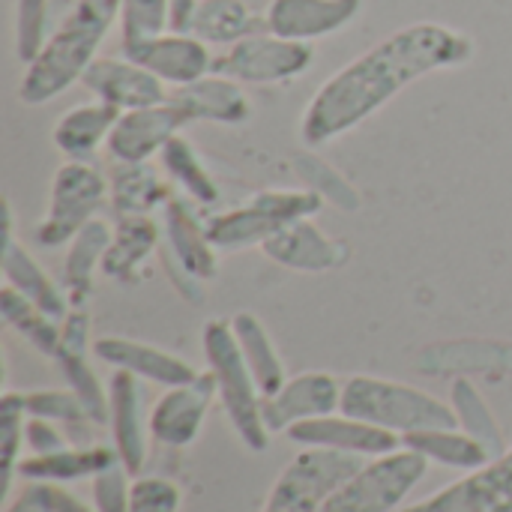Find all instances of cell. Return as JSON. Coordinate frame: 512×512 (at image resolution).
Here are the masks:
<instances>
[{
  "mask_svg": "<svg viewBox=\"0 0 512 512\" xmlns=\"http://www.w3.org/2000/svg\"><path fill=\"white\" fill-rule=\"evenodd\" d=\"M474 51L477 45L468 33L438 21L399 27L315 90L300 120L303 144L321 147L348 135L405 87L432 72L471 63Z\"/></svg>",
  "mask_w": 512,
  "mask_h": 512,
  "instance_id": "1",
  "label": "cell"
},
{
  "mask_svg": "<svg viewBox=\"0 0 512 512\" xmlns=\"http://www.w3.org/2000/svg\"><path fill=\"white\" fill-rule=\"evenodd\" d=\"M117 18L120 0H75L39 54L24 66L18 99L24 105H45L63 96L96 60V51Z\"/></svg>",
  "mask_w": 512,
  "mask_h": 512,
  "instance_id": "2",
  "label": "cell"
},
{
  "mask_svg": "<svg viewBox=\"0 0 512 512\" xmlns=\"http://www.w3.org/2000/svg\"><path fill=\"white\" fill-rule=\"evenodd\" d=\"M339 411L354 420L396 432V435L459 426L453 405H444L441 399L417 387L387 381V378H372V375H354L342 384Z\"/></svg>",
  "mask_w": 512,
  "mask_h": 512,
  "instance_id": "3",
  "label": "cell"
},
{
  "mask_svg": "<svg viewBox=\"0 0 512 512\" xmlns=\"http://www.w3.org/2000/svg\"><path fill=\"white\" fill-rule=\"evenodd\" d=\"M204 357L216 378L219 402L237 432V438L252 450L264 453L270 447V429L264 423V396L246 366V357L240 351V342L231 330V321H207L204 324Z\"/></svg>",
  "mask_w": 512,
  "mask_h": 512,
  "instance_id": "4",
  "label": "cell"
},
{
  "mask_svg": "<svg viewBox=\"0 0 512 512\" xmlns=\"http://www.w3.org/2000/svg\"><path fill=\"white\" fill-rule=\"evenodd\" d=\"M324 207L321 192L312 189H264L252 195L246 207H234L207 219V237L216 249H252L264 246L276 231L291 222L312 219Z\"/></svg>",
  "mask_w": 512,
  "mask_h": 512,
  "instance_id": "5",
  "label": "cell"
},
{
  "mask_svg": "<svg viewBox=\"0 0 512 512\" xmlns=\"http://www.w3.org/2000/svg\"><path fill=\"white\" fill-rule=\"evenodd\" d=\"M426 471L429 459L408 447L378 456L345 480L318 512H393L417 489Z\"/></svg>",
  "mask_w": 512,
  "mask_h": 512,
  "instance_id": "6",
  "label": "cell"
},
{
  "mask_svg": "<svg viewBox=\"0 0 512 512\" xmlns=\"http://www.w3.org/2000/svg\"><path fill=\"white\" fill-rule=\"evenodd\" d=\"M363 465V456L303 447V453H297L273 483L261 512H318L321 504Z\"/></svg>",
  "mask_w": 512,
  "mask_h": 512,
  "instance_id": "7",
  "label": "cell"
},
{
  "mask_svg": "<svg viewBox=\"0 0 512 512\" xmlns=\"http://www.w3.org/2000/svg\"><path fill=\"white\" fill-rule=\"evenodd\" d=\"M108 201V180L90 162H63L51 180L48 213L36 225L39 246H66Z\"/></svg>",
  "mask_w": 512,
  "mask_h": 512,
  "instance_id": "8",
  "label": "cell"
},
{
  "mask_svg": "<svg viewBox=\"0 0 512 512\" xmlns=\"http://www.w3.org/2000/svg\"><path fill=\"white\" fill-rule=\"evenodd\" d=\"M315 48L309 42L282 39L270 30H258L213 60V72L240 84H285L309 72Z\"/></svg>",
  "mask_w": 512,
  "mask_h": 512,
  "instance_id": "9",
  "label": "cell"
},
{
  "mask_svg": "<svg viewBox=\"0 0 512 512\" xmlns=\"http://www.w3.org/2000/svg\"><path fill=\"white\" fill-rule=\"evenodd\" d=\"M399 512H512V447L453 486Z\"/></svg>",
  "mask_w": 512,
  "mask_h": 512,
  "instance_id": "10",
  "label": "cell"
},
{
  "mask_svg": "<svg viewBox=\"0 0 512 512\" xmlns=\"http://www.w3.org/2000/svg\"><path fill=\"white\" fill-rule=\"evenodd\" d=\"M285 435L297 447L336 450V453H351V456H363V459L390 456L402 447V435L387 432L372 423H363V420H354L342 411L315 417V420H303V423L291 426Z\"/></svg>",
  "mask_w": 512,
  "mask_h": 512,
  "instance_id": "11",
  "label": "cell"
},
{
  "mask_svg": "<svg viewBox=\"0 0 512 512\" xmlns=\"http://www.w3.org/2000/svg\"><path fill=\"white\" fill-rule=\"evenodd\" d=\"M81 84L105 105H114L117 111H135L168 102V84H162L150 69L135 63L132 57H96L87 72L81 75Z\"/></svg>",
  "mask_w": 512,
  "mask_h": 512,
  "instance_id": "12",
  "label": "cell"
},
{
  "mask_svg": "<svg viewBox=\"0 0 512 512\" xmlns=\"http://www.w3.org/2000/svg\"><path fill=\"white\" fill-rule=\"evenodd\" d=\"M216 378L207 369L192 384L171 387L150 411V435L165 447H189L198 441L207 411L216 399Z\"/></svg>",
  "mask_w": 512,
  "mask_h": 512,
  "instance_id": "13",
  "label": "cell"
},
{
  "mask_svg": "<svg viewBox=\"0 0 512 512\" xmlns=\"http://www.w3.org/2000/svg\"><path fill=\"white\" fill-rule=\"evenodd\" d=\"M126 57H132L135 63H141L144 69H150L162 84L174 87H186L204 75L213 72V51L207 42H201L195 33L186 30H168L150 42H141L129 51H120Z\"/></svg>",
  "mask_w": 512,
  "mask_h": 512,
  "instance_id": "14",
  "label": "cell"
},
{
  "mask_svg": "<svg viewBox=\"0 0 512 512\" xmlns=\"http://www.w3.org/2000/svg\"><path fill=\"white\" fill-rule=\"evenodd\" d=\"M342 384L327 372H303L282 384L279 393L264 399V423L270 432H288L291 426L327 414H339Z\"/></svg>",
  "mask_w": 512,
  "mask_h": 512,
  "instance_id": "15",
  "label": "cell"
},
{
  "mask_svg": "<svg viewBox=\"0 0 512 512\" xmlns=\"http://www.w3.org/2000/svg\"><path fill=\"white\" fill-rule=\"evenodd\" d=\"M363 9V0H270L264 27L282 39L315 42L345 30Z\"/></svg>",
  "mask_w": 512,
  "mask_h": 512,
  "instance_id": "16",
  "label": "cell"
},
{
  "mask_svg": "<svg viewBox=\"0 0 512 512\" xmlns=\"http://www.w3.org/2000/svg\"><path fill=\"white\" fill-rule=\"evenodd\" d=\"M183 126L189 123L171 102L123 111L105 147L114 162H150L174 135H180Z\"/></svg>",
  "mask_w": 512,
  "mask_h": 512,
  "instance_id": "17",
  "label": "cell"
},
{
  "mask_svg": "<svg viewBox=\"0 0 512 512\" xmlns=\"http://www.w3.org/2000/svg\"><path fill=\"white\" fill-rule=\"evenodd\" d=\"M87 351H93L90 345V321L84 315V309H72L63 321V333H60V348L54 354L69 390L81 399V405L87 408L90 420L96 426H105L111 420V402L108 393L102 390L93 366L87 363Z\"/></svg>",
  "mask_w": 512,
  "mask_h": 512,
  "instance_id": "18",
  "label": "cell"
},
{
  "mask_svg": "<svg viewBox=\"0 0 512 512\" xmlns=\"http://www.w3.org/2000/svg\"><path fill=\"white\" fill-rule=\"evenodd\" d=\"M168 102L186 117V123H219L240 126L252 117V102L240 81L210 72L186 87H174Z\"/></svg>",
  "mask_w": 512,
  "mask_h": 512,
  "instance_id": "19",
  "label": "cell"
},
{
  "mask_svg": "<svg viewBox=\"0 0 512 512\" xmlns=\"http://www.w3.org/2000/svg\"><path fill=\"white\" fill-rule=\"evenodd\" d=\"M108 402H111V435L114 450L123 462V468L132 477H141L144 459H147V432L150 417H144V393L135 375L114 369L108 384Z\"/></svg>",
  "mask_w": 512,
  "mask_h": 512,
  "instance_id": "20",
  "label": "cell"
},
{
  "mask_svg": "<svg viewBox=\"0 0 512 512\" xmlns=\"http://www.w3.org/2000/svg\"><path fill=\"white\" fill-rule=\"evenodd\" d=\"M93 354L102 363L135 375L138 381H150V384H159L165 390L192 384L198 378V372L186 360H180L177 354H168V351L153 348V345H141L135 339L102 336L93 342Z\"/></svg>",
  "mask_w": 512,
  "mask_h": 512,
  "instance_id": "21",
  "label": "cell"
},
{
  "mask_svg": "<svg viewBox=\"0 0 512 512\" xmlns=\"http://www.w3.org/2000/svg\"><path fill=\"white\" fill-rule=\"evenodd\" d=\"M162 210H165L162 219L165 246H159V252L168 255L180 270H186L198 282L216 279L219 258H216V246L207 237V225L198 222V216L183 198H171Z\"/></svg>",
  "mask_w": 512,
  "mask_h": 512,
  "instance_id": "22",
  "label": "cell"
},
{
  "mask_svg": "<svg viewBox=\"0 0 512 512\" xmlns=\"http://www.w3.org/2000/svg\"><path fill=\"white\" fill-rule=\"evenodd\" d=\"M0 267H3V285L15 288L21 297H27L33 306H39L48 318L54 321H66V315L72 312V303L66 297V291H60L48 273L33 261V255L15 240V231H12V207L6 204V222H3V258H0Z\"/></svg>",
  "mask_w": 512,
  "mask_h": 512,
  "instance_id": "23",
  "label": "cell"
},
{
  "mask_svg": "<svg viewBox=\"0 0 512 512\" xmlns=\"http://www.w3.org/2000/svg\"><path fill=\"white\" fill-rule=\"evenodd\" d=\"M261 249L273 264L297 273H327L345 261L342 243L330 240L312 219L285 225Z\"/></svg>",
  "mask_w": 512,
  "mask_h": 512,
  "instance_id": "24",
  "label": "cell"
},
{
  "mask_svg": "<svg viewBox=\"0 0 512 512\" xmlns=\"http://www.w3.org/2000/svg\"><path fill=\"white\" fill-rule=\"evenodd\" d=\"M123 111L114 105H105L99 99L75 105L63 111L51 129L54 147L69 159V162H90L102 144H108V135Z\"/></svg>",
  "mask_w": 512,
  "mask_h": 512,
  "instance_id": "25",
  "label": "cell"
},
{
  "mask_svg": "<svg viewBox=\"0 0 512 512\" xmlns=\"http://www.w3.org/2000/svg\"><path fill=\"white\" fill-rule=\"evenodd\" d=\"M159 252V225L150 216H120L102 258V273L114 282H135L141 264Z\"/></svg>",
  "mask_w": 512,
  "mask_h": 512,
  "instance_id": "26",
  "label": "cell"
},
{
  "mask_svg": "<svg viewBox=\"0 0 512 512\" xmlns=\"http://www.w3.org/2000/svg\"><path fill=\"white\" fill-rule=\"evenodd\" d=\"M114 462H120L114 447H102V444L66 447L60 453L21 459L18 474L33 483H75V480H93Z\"/></svg>",
  "mask_w": 512,
  "mask_h": 512,
  "instance_id": "27",
  "label": "cell"
},
{
  "mask_svg": "<svg viewBox=\"0 0 512 512\" xmlns=\"http://www.w3.org/2000/svg\"><path fill=\"white\" fill-rule=\"evenodd\" d=\"M168 201L171 192L150 162H114L108 177V204L117 216H150Z\"/></svg>",
  "mask_w": 512,
  "mask_h": 512,
  "instance_id": "28",
  "label": "cell"
},
{
  "mask_svg": "<svg viewBox=\"0 0 512 512\" xmlns=\"http://www.w3.org/2000/svg\"><path fill=\"white\" fill-rule=\"evenodd\" d=\"M111 225L102 219H90L72 240L63 258V291L72 303V309H81L93 294V276L96 267L102 270L105 249L111 243Z\"/></svg>",
  "mask_w": 512,
  "mask_h": 512,
  "instance_id": "29",
  "label": "cell"
},
{
  "mask_svg": "<svg viewBox=\"0 0 512 512\" xmlns=\"http://www.w3.org/2000/svg\"><path fill=\"white\" fill-rule=\"evenodd\" d=\"M258 30H267L264 15H255L243 0H201L189 24V33H195L201 42L225 48Z\"/></svg>",
  "mask_w": 512,
  "mask_h": 512,
  "instance_id": "30",
  "label": "cell"
},
{
  "mask_svg": "<svg viewBox=\"0 0 512 512\" xmlns=\"http://www.w3.org/2000/svg\"><path fill=\"white\" fill-rule=\"evenodd\" d=\"M402 447L420 453L423 459L444 465V468H456V471H477L486 462H492L489 450L471 438L465 429H420V432H408L402 435Z\"/></svg>",
  "mask_w": 512,
  "mask_h": 512,
  "instance_id": "31",
  "label": "cell"
},
{
  "mask_svg": "<svg viewBox=\"0 0 512 512\" xmlns=\"http://www.w3.org/2000/svg\"><path fill=\"white\" fill-rule=\"evenodd\" d=\"M231 330H234V336L240 342V351L246 357V366H249L261 396L267 399V396L279 393L288 378H285L282 357H279L270 333L264 330V324L252 312H237L231 318Z\"/></svg>",
  "mask_w": 512,
  "mask_h": 512,
  "instance_id": "32",
  "label": "cell"
},
{
  "mask_svg": "<svg viewBox=\"0 0 512 512\" xmlns=\"http://www.w3.org/2000/svg\"><path fill=\"white\" fill-rule=\"evenodd\" d=\"M0 315H3V324L18 330L39 354H45V357L57 354L63 324L48 318L39 306H33L27 297H21L9 285H3V291H0Z\"/></svg>",
  "mask_w": 512,
  "mask_h": 512,
  "instance_id": "33",
  "label": "cell"
},
{
  "mask_svg": "<svg viewBox=\"0 0 512 512\" xmlns=\"http://www.w3.org/2000/svg\"><path fill=\"white\" fill-rule=\"evenodd\" d=\"M159 159H162V168L168 171V177H171L195 204H216V201H219V186H216V180L210 177V171H207V165L201 162V156H198V150H195L192 141H186L183 135H174V138L162 147Z\"/></svg>",
  "mask_w": 512,
  "mask_h": 512,
  "instance_id": "34",
  "label": "cell"
},
{
  "mask_svg": "<svg viewBox=\"0 0 512 512\" xmlns=\"http://www.w3.org/2000/svg\"><path fill=\"white\" fill-rule=\"evenodd\" d=\"M450 405H453V411H456L459 426H462L471 438H477V441L489 450L492 459L507 453V450H504V435H501V429H498L495 414L489 411L486 399L477 393V387H474L468 378H456V381H453Z\"/></svg>",
  "mask_w": 512,
  "mask_h": 512,
  "instance_id": "35",
  "label": "cell"
},
{
  "mask_svg": "<svg viewBox=\"0 0 512 512\" xmlns=\"http://www.w3.org/2000/svg\"><path fill=\"white\" fill-rule=\"evenodd\" d=\"M21 405L30 417H42L51 423H63L69 435L75 432L78 447H90L93 441V420L81 399L72 390H36V393H21Z\"/></svg>",
  "mask_w": 512,
  "mask_h": 512,
  "instance_id": "36",
  "label": "cell"
},
{
  "mask_svg": "<svg viewBox=\"0 0 512 512\" xmlns=\"http://www.w3.org/2000/svg\"><path fill=\"white\" fill-rule=\"evenodd\" d=\"M171 30V0H120V51Z\"/></svg>",
  "mask_w": 512,
  "mask_h": 512,
  "instance_id": "37",
  "label": "cell"
},
{
  "mask_svg": "<svg viewBox=\"0 0 512 512\" xmlns=\"http://www.w3.org/2000/svg\"><path fill=\"white\" fill-rule=\"evenodd\" d=\"M24 405L21 393H3L0 399V471H3V486L0 492L6 495L12 486V477L18 471V453L24 447Z\"/></svg>",
  "mask_w": 512,
  "mask_h": 512,
  "instance_id": "38",
  "label": "cell"
},
{
  "mask_svg": "<svg viewBox=\"0 0 512 512\" xmlns=\"http://www.w3.org/2000/svg\"><path fill=\"white\" fill-rule=\"evenodd\" d=\"M48 6L51 0H18L15 9V54L27 66L39 48L45 45V27H48Z\"/></svg>",
  "mask_w": 512,
  "mask_h": 512,
  "instance_id": "39",
  "label": "cell"
},
{
  "mask_svg": "<svg viewBox=\"0 0 512 512\" xmlns=\"http://www.w3.org/2000/svg\"><path fill=\"white\" fill-rule=\"evenodd\" d=\"M6 512H96L57 483H27Z\"/></svg>",
  "mask_w": 512,
  "mask_h": 512,
  "instance_id": "40",
  "label": "cell"
},
{
  "mask_svg": "<svg viewBox=\"0 0 512 512\" xmlns=\"http://www.w3.org/2000/svg\"><path fill=\"white\" fill-rule=\"evenodd\" d=\"M132 474L123 462H114L102 474L93 477V507L96 512H129L132 504Z\"/></svg>",
  "mask_w": 512,
  "mask_h": 512,
  "instance_id": "41",
  "label": "cell"
},
{
  "mask_svg": "<svg viewBox=\"0 0 512 512\" xmlns=\"http://www.w3.org/2000/svg\"><path fill=\"white\" fill-rule=\"evenodd\" d=\"M183 492L177 483L162 477H135L129 512H180Z\"/></svg>",
  "mask_w": 512,
  "mask_h": 512,
  "instance_id": "42",
  "label": "cell"
},
{
  "mask_svg": "<svg viewBox=\"0 0 512 512\" xmlns=\"http://www.w3.org/2000/svg\"><path fill=\"white\" fill-rule=\"evenodd\" d=\"M24 444L30 447L33 456H48V453H60L69 447V438L51 423V420H42V417H30L24 423Z\"/></svg>",
  "mask_w": 512,
  "mask_h": 512,
  "instance_id": "43",
  "label": "cell"
},
{
  "mask_svg": "<svg viewBox=\"0 0 512 512\" xmlns=\"http://www.w3.org/2000/svg\"><path fill=\"white\" fill-rule=\"evenodd\" d=\"M201 0H171V30H186L192 24V15Z\"/></svg>",
  "mask_w": 512,
  "mask_h": 512,
  "instance_id": "44",
  "label": "cell"
}]
</instances>
